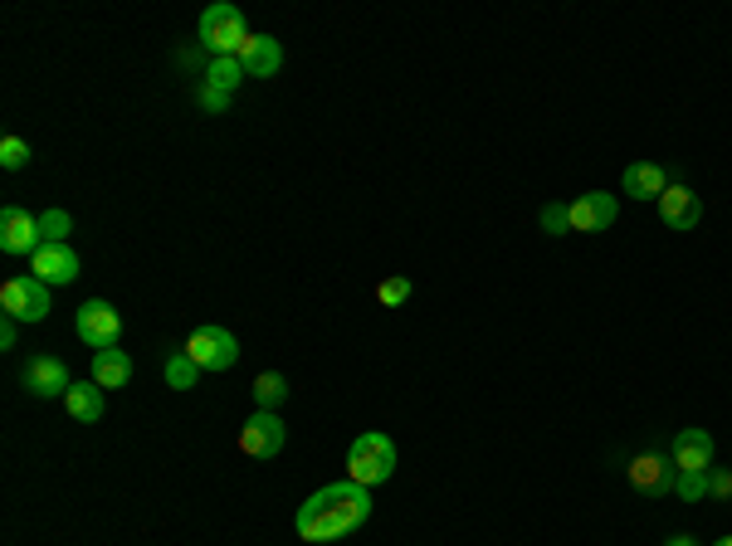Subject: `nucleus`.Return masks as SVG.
I'll use <instances>...</instances> for the list:
<instances>
[{"mask_svg":"<svg viewBox=\"0 0 732 546\" xmlns=\"http://www.w3.org/2000/svg\"><path fill=\"white\" fill-rule=\"evenodd\" d=\"M366 518H371V488H362L352 478H338L303 502L298 518H293V532L303 542H342L357 527H366Z\"/></svg>","mask_w":732,"mask_h":546,"instance_id":"nucleus-1","label":"nucleus"},{"mask_svg":"<svg viewBox=\"0 0 732 546\" xmlns=\"http://www.w3.org/2000/svg\"><path fill=\"white\" fill-rule=\"evenodd\" d=\"M395 474V444L381 435V429H366V435L352 439L347 449V478L362 483V488H376Z\"/></svg>","mask_w":732,"mask_h":546,"instance_id":"nucleus-2","label":"nucleus"},{"mask_svg":"<svg viewBox=\"0 0 732 546\" xmlns=\"http://www.w3.org/2000/svg\"><path fill=\"white\" fill-rule=\"evenodd\" d=\"M201 45L211 49V59H225V55H239V45L249 39V29H245V10L239 5H211L201 15Z\"/></svg>","mask_w":732,"mask_h":546,"instance_id":"nucleus-3","label":"nucleus"},{"mask_svg":"<svg viewBox=\"0 0 732 546\" xmlns=\"http://www.w3.org/2000/svg\"><path fill=\"white\" fill-rule=\"evenodd\" d=\"M0 312L15 322H45L49 318V283H39L35 273L0 283Z\"/></svg>","mask_w":732,"mask_h":546,"instance_id":"nucleus-4","label":"nucleus"},{"mask_svg":"<svg viewBox=\"0 0 732 546\" xmlns=\"http://www.w3.org/2000/svg\"><path fill=\"white\" fill-rule=\"evenodd\" d=\"M73 332H79V342L93 346V352H113L118 337H122V318H118V308H113V302L88 298L79 312H73Z\"/></svg>","mask_w":732,"mask_h":546,"instance_id":"nucleus-5","label":"nucleus"},{"mask_svg":"<svg viewBox=\"0 0 732 546\" xmlns=\"http://www.w3.org/2000/svg\"><path fill=\"white\" fill-rule=\"evenodd\" d=\"M186 352H191V361L201 366V371H229V366L239 361V342H235V332L215 328V322L196 328V332H191V342H186Z\"/></svg>","mask_w":732,"mask_h":546,"instance_id":"nucleus-6","label":"nucleus"},{"mask_svg":"<svg viewBox=\"0 0 732 546\" xmlns=\"http://www.w3.org/2000/svg\"><path fill=\"white\" fill-rule=\"evenodd\" d=\"M20 381H25L29 395H39V401H64L69 395V366L59 361L55 352H35L25 361V371H20Z\"/></svg>","mask_w":732,"mask_h":546,"instance_id":"nucleus-7","label":"nucleus"},{"mask_svg":"<svg viewBox=\"0 0 732 546\" xmlns=\"http://www.w3.org/2000/svg\"><path fill=\"white\" fill-rule=\"evenodd\" d=\"M284 439H288V429L274 410H255V415L245 419V429H239V449H245L249 459H274L279 449H284Z\"/></svg>","mask_w":732,"mask_h":546,"instance_id":"nucleus-8","label":"nucleus"},{"mask_svg":"<svg viewBox=\"0 0 732 546\" xmlns=\"http://www.w3.org/2000/svg\"><path fill=\"white\" fill-rule=\"evenodd\" d=\"M39 245H45L39 215H29V210H20V205L0 210V249H5V254H35Z\"/></svg>","mask_w":732,"mask_h":546,"instance_id":"nucleus-9","label":"nucleus"},{"mask_svg":"<svg viewBox=\"0 0 732 546\" xmlns=\"http://www.w3.org/2000/svg\"><path fill=\"white\" fill-rule=\"evenodd\" d=\"M630 483L645 498H664V492H674L678 468L669 454H640V459H630Z\"/></svg>","mask_w":732,"mask_h":546,"instance_id":"nucleus-10","label":"nucleus"},{"mask_svg":"<svg viewBox=\"0 0 732 546\" xmlns=\"http://www.w3.org/2000/svg\"><path fill=\"white\" fill-rule=\"evenodd\" d=\"M29 273H35L39 283H73L79 278V254H73L69 245H39L35 254H29Z\"/></svg>","mask_w":732,"mask_h":546,"instance_id":"nucleus-11","label":"nucleus"},{"mask_svg":"<svg viewBox=\"0 0 732 546\" xmlns=\"http://www.w3.org/2000/svg\"><path fill=\"white\" fill-rule=\"evenodd\" d=\"M235 59L245 64V79H274L284 69V49H279L274 35H249Z\"/></svg>","mask_w":732,"mask_h":546,"instance_id":"nucleus-12","label":"nucleus"},{"mask_svg":"<svg viewBox=\"0 0 732 546\" xmlns=\"http://www.w3.org/2000/svg\"><path fill=\"white\" fill-rule=\"evenodd\" d=\"M615 225V195L611 191H586L571 201V229L581 235H601V229Z\"/></svg>","mask_w":732,"mask_h":546,"instance_id":"nucleus-13","label":"nucleus"},{"mask_svg":"<svg viewBox=\"0 0 732 546\" xmlns=\"http://www.w3.org/2000/svg\"><path fill=\"white\" fill-rule=\"evenodd\" d=\"M659 219H664L669 229H694L698 219H704V201H698L688 186H674V181H669V191L659 195Z\"/></svg>","mask_w":732,"mask_h":546,"instance_id":"nucleus-14","label":"nucleus"},{"mask_svg":"<svg viewBox=\"0 0 732 546\" xmlns=\"http://www.w3.org/2000/svg\"><path fill=\"white\" fill-rule=\"evenodd\" d=\"M621 191L630 195V201H659V195L669 191V171L654 162H630L621 176Z\"/></svg>","mask_w":732,"mask_h":546,"instance_id":"nucleus-15","label":"nucleus"},{"mask_svg":"<svg viewBox=\"0 0 732 546\" xmlns=\"http://www.w3.org/2000/svg\"><path fill=\"white\" fill-rule=\"evenodd\" d=\"M674 468H713V435L708 429H678L669 444Z\"/></svg>","mask_w":732,"mask_h":546,"instance_id":"nucleus-16","label":"nucleus"},{"mask_svg":"<svg viewBox=\"0 0 732 546\" xmlns=\"http://www.w3.org/2000/svg\"><path fill=\"white\" fill-rule=\"evenodd\" d=\"M64 405H69V415L79 419V425H98L103 410H108V395H103L98 381H73L69 395H64Z\"/></svg>","mask_w":732,"mask_h":546,"instance_id":"nucleus-17","label":"nucleus"},{"mask_svg":"<svg viewBox=\"0 0 732 546\" xmlns=\"http://www.w3.org/2000/svg\"><path fill=\"white\" fill-rule=\"evenodd\" d=\"M93 381L103 385V391H122V385L132 381V356L128 352H93Z\"/></svg>","mask_w":732,"mask_h":546,"instance_id":"nucleus-18","label":"nucleus"},{"mask_svg":"<svg viewBox=\"0 0 732 546\" xmlns=\"http://www.w3.org/2000/svg\"><path fill=\"white\" fill-rule=\"evenodd\" d=\"M284 401H288V376L259 371V376H255V405H259V410H279Z\"/></svg>","mask_w":732,"mask_h":546,"instance_id":"nucleus-19","label":"nucleus"},{"mask_svg":"<svg viewBox=\"0 0 732 546\" xmlns=\"http://www.w3.org/2000/svg\"><path fill=\"white\" fill-rule=\"evenodd\" d=\"M239 79H245V64H239L235 55H225V59H211V64H205L201 83H211V88H220V93H235Z\"/></svg>","mask_w":732,"mask_h":546,"instance_id":"nucleus-20","label":"nucleus"},{"mask_svg":"<svg viewBox=\"0 0 732 546\" xmlns=\"http://www.w3.org/2000/svg\"><path fill=\"white\" fill-rule=\"evenodd\" d=\"M196 376H201V366L191 361V352H172V356H166V385H172V391H191Z\"/></svg>","mask_w":732,"mask_h":546,"instance_id":"nucleus-21","label":"nucleus"},{"mask_svg":"<svg viewBox=\"0 0 732 546\" xmlns=\"http://www.w3.org/2000/svg\"><path fill=\"white\" fill-rule=\"evenodd\" d=\"M39 235H45V245H69V235H73L69 210H45L39 215Z\"/></svg>","mask_w":732,"mask_h":546,"instance_id":"nucleus-22","label":"nucleus"},{"mask_svg":"<svg viewBox=\"0 0 732 546\" xmlns=\"http://www.w3.org/2000/svg\"><path fill=\"white\" fill-rule=\"evenodd\" d=\"M674 492L684 502H698V498H708V468H678V483H674Z\"/></svg>","mask_w":732,"mask_h":546,"instance_id":"nucleus-23","label":"nucleus"},{"mask_svg":"<svg viewBox=\"0 0 732 546\" xmlns=\"http://www.w3.org/2000/svg\"><path fill=\"white\" fill-rule=\"evenodd\" d=\"M29 142H20V136H5V142H0V166H5V171H25L29 166Z\"/></svg>","mask_w":732,"mask_h":546,"instance_id":"nucleus-24","label":"nucleus"},{"mask_svg":"<svg viewBox=\"0 0 732 546\" xmlns=\"http://www.w3.org/2000/svg\"><path fill=\"white\" fill-rule=\"evenodd\" d=\"M542 229L547 235H571V205H542Z\"/></svg>","mask_w":732,"mask_h":546,"instance_id":"nucleus-25","label":"nucleus"},{"mask_svg":"<svg viewBox=\"0 0 732 546\" xmlns=\"http://www.w3.org/2000/svg\"><path fill=\"white\" fill-rule=\"evenodd\" d=\"M376 298H381L386 308H401V302L411 298V278H401V273H395V278H386L381 288H376Z\"/></svg>","mask_w":732,"mask_h":546,"instance_id":"nucleus-26","label":"nucleus"},{"mask_svg":"<svg viewBox=\"0 0 732 546\" xmlns=\"http://www.w3.org/2000/svg\"><path fill=\"white\" fill-rule=\"evenodd\" d=\"M196 103H201L205 112H225V108H229V93L211 88V83H201V88H196Z\"/></svg>","mask_w":732,"mask_h":546,"instance_id":"nucleus-27","label":"nucleus"},{"mask_svg":"<svg viewBox=\"0 0 732 546\" xmlns=\"http://www.w3.org/2000/svg\"><path fill=\"white\" fill-rule=\"evenodd\" d=\"M708 498H732V474H728V468H708Z\"/></svg>","mask_w":732,"mask_h":546,"instance_id":"nucleus-28","label":"nucleus"},{"mask_svg":"<svg viewBox=\"0 0 732 546\" xmlns=\"http://www.w3.org/2000/svg\"><path fill=\"white\" fill-rule=\"evenodd\" d=\"M0 346L15 352V318H0Z\"/></svg>","mask_w":732,"mask_h":546,"instance_id":"nucleus-29","label":"nucleus"},{"mask_svg":"<svg viewBox=\"0 0 732 546\" xmlns=\"http://www.w3.org/2000/svg\"><path fill=\"white\" fill-rule=\"evenodd\" d=\"M664 546H698V542H694V537H669Z\"/></svg>","mask_w":732,"mask_h":546,"instance_id":"nucleus-30","label":"nucleus"},{"mask_svg":"<svg viewBox=\"0 0 732 546\" xmlns=\"http://www.w3.org/2000/svg\"><path fill=\"white\" fill-rule=\"evenodd\" d=\"M718 546H732V537H723V542H718Z\"/></svg>","mask_w":732,"mask_h":546,"instance_id":"nucleus-31","label":"nucleus"}]
</instances>
